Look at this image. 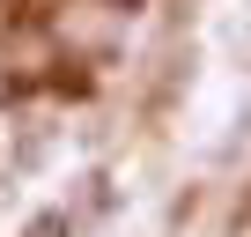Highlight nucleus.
<instances>
[{"instance_id":"nucleus-1","label":"nucleus","mask_w":251,"mask_h":237,"mask_svg":"<svg viewBox=\"0 0 251 237\" xmlns=\"http://www.w3.org/2000/svg\"><path fill=\"white\" fill-rule=\"evenodd\" d=\"M229 126H236V134H229V141H222V148H214V156H222V163H236V148H251V104H244V111H236V118H229Z\"/></svg>"},{"instance_id":"nucleus-2","label":"nucleus","mask_w":251,"mask_h":237,"mask_svg":"<svg viewBox=\"0 0 251 237\" xmlns=\"http://www.w3.org/2000/svg\"><path fill=\"white\" fill-rule=\"evenodd\" d=\"M67 230H74V222H67V215H59V207H45V215H37V222H30V230H23V237H67Z\"/></svg>"},{"instance_id":"nucleus-3","label":"nucleus","mask_w":251,"mask_h":237,"mask_svg":"<svg viewBox=\"0 0 251 237\" xmlns=\"http://www.w3.org/2000/svg\"><path fill=\"white\" fill-rule=\"evenodd\" d=\"M185 15H200V0H170V23H185Z\"/></svg>"}]
</instances>
